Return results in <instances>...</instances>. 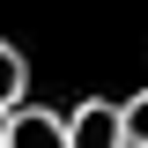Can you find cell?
<instances>
[{
	"mask_svg": "<svg viewBox=\"0 0 148 148\" xmlns=\"http://www.w3.org/2000/svg\"><path fill=\"white\" fill-rule=\"evenodd\" d=\"M67 141L74 148H126V104H104V96L74 104L67 111Z\"/></svg>",
	"mask_w": 148,
	"mask_h": 148,
	"instance_id": "cell-1",
	"label": "cell"
},
{
	"mask_svg": "<svg viewBox=\"0 0 148 148\" xmlns=\"http://www.w3.org/2000/svg\"><path fill=\"white\" fill-rule=\"evenodd\" d=\"M8 148H74V141H67V119H52V111H15Z\"/></svg>",
	"mask_w": 148,
	"mask_h": 148,
	"instance_id": "cell-2",
	"label": "cell"
},
{
	"mask_svg": "<svg viewBox=\"0 0 148 148\" xmlns=\"http://www.w3.org/2000/svg\"><path fill=\"white\" fill-rule=\"evenodd\" d=\"M22 82H30L22 52H15V45H0V111H8V104H22ZM8 119H15V111H8Z\"/></svg>",
	"mask_w": 148,
	"mask_h": 148,
	"instance_id": "cell-3",
	"label": "cell"
},
{
	"mask_svg": "<svg viewBox=\"0 0 148 148\" xmlns=\"http://www.w3.org/2000/svg\"><path fill=\"white\" fill-rule=\"evenodd\" d=\"M126 141H148V89L126 104Z\"/></svg>",
	"mask_w": 148,
	"mask_h": 148,
	"instance_id": "cell-4",
	"label": "cell"
},
{
	"mask_svg": "<svg viewBox=\"0 0 148 148\" xmlns=\"http://www.w3.org/2000/svg\"><path fill=\"white\" fill-rule=\"evenodd\" d=\"M0 148H8V111H0Z\"/></svg>",
	"mask_w": 148,
	"mask_h": 148,
	"instance_id": "cell-5",
	"label": "cell"
},
{
	"mask_svg": "<svg viewBox=\"0 0 148 148\" xmlns=\"http://www.w3.org/2000/svg\"><path fill=\"white\" fill-rule=\"evenodd\" d=\"M126 148H148V141H126Z\"/></svg>",
	"mask_w": 148,
	"mask_h": 148,
	"instance_id": "cell-6",
	"label": "cell"
}]
</instances>
